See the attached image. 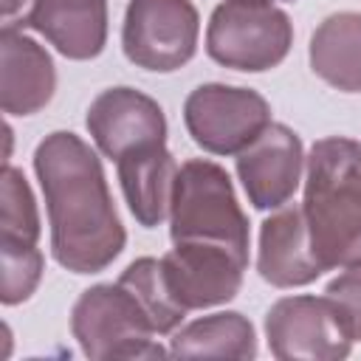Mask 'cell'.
Wrapping results in <instances>:
<instances>
[{
  "mask_svg": "<svg viewBox=\"0 0 361 361\" xmlns=\"http://www.w3.org/2000/svg\"><path fill=\"white\" fill-rule=\"evenodd\" d=\"M34 172L45 195L54 259L73 274L104 271L127 234L99 155L79 135L56 130L37 144Z\"/></svg>",
  "mask_w": 361,
  "mask_h": 361,
  "instance_id": "1",
  "label": "cell"
},
{
  "mask_svg": "<svg viewBox=\"0 0 361 361\" xmlns=\"http://www.w3.org/2000/svg\"><path fill=\"white\" fill-rule=\"evenodd\" d=\"M305 220L310 248L324 271L361 262V144L319 138L307 155Z\"/></svg>",
  "mask_w": 361,
  "mask_h": 361,
  "instance_id": "2",
  "label": "cell"
},
{
  "mask_svg": "<svg viewBox=\"0 0 361 361\" xmlns=\"http://www.w3.org/2000/svg\"><path fill=\"white\" fill-rule=\"evenodd\" d=\"M169 234L172 243H217L248 254V220L223 166L206 158L180 164L169 206Z\"/></svg>",
  "mask_w": 361,
  "mask_h": 361,
  "instance_id": "3",
  "label": "cell"
},
{
  "mask_svg": "<svg viewBox=\"0 0 361 361\" xmlns=\"http://www.w3.org/2000/svg\"><path fill=\"white\" fill-rule=\"evenodd\" d=\"M290 42V17L268 0H226L206 28V54L231 71H271L288 56Z\"/></svg>",
  "mask_w": 361,
  "mask_h": 361,
  "instance_id": "4",
  "label": "cell"
},
{
  "mask_svg": "<svg viewBox=\"0 0 361 361\" xmlns=\"http://www.w3.org/2000/svg\"><path fill=\"white\" fill-rule=\"evenodd\" d=\"M71 330L87 358H164L155 327L124 285L87 288L71 313Z\"/></svg>",
  "mask_w": 361,
  "mask_h": 361,
  "instance_id": "5",
  "label": "cell"
},
{
  "mask_svg": "<svg viewBox=\"0 0 361 361\" xmlns=\"http://www.w3.org/2000/svg\"><path fill=\"white\" fill-rule=\"evenodd\" d=\"M197 31L200 17L189 0H130L121 48L135 68L169 73L195 56Z\"/></svg>",
  "mask_w": 361,
  "mask_h": 361,
  "instance_id": "6",
  "label": "cell"
},
{
  "mask_svg": "<svg viewBox=\"0 0 361 361\" xmlns=\"http://www.w3.org/2000/svg\"><path fill=\"white\" fill-rule=\"evenodd\" d=\"M183 121L192 141L206 152L240 155L271 124V107L251 87L212 82L186 96Z\"/></svg>",
  "mask_w": 361,
  "mask_h": 361,
  "instance_id": "7",
  "label": "cell"
},
{
  "mask_svg": "<svg viewBox=\"0 0 361 361\" xmlns=\"http://www.w3.org/2000/svg\"><path fill=\"white\" fill-rule=\"evenodd\" d=\"M265 338L279 361H338L353 347L327 296H285L274 302L265 316Z\"/></svg>",
  "mask_w": 361,
  "mask_h": 361,
  "instance_id": "8",
  "label": "cell"
},
{
  "mask_svg": "<svg viewBox=\"0 0 361 361\" xmlns=\"http://www.w3.org/2000/svg\"><path fill=\"white\" fill-rule=\"evenodd\" d=\"M161 265L175 299L186 310H200L237 296L248 254L217 243H175Z\"/></svg>",
  "mask_w": 361,
  "mask_h": 361,
  "instance_id": "9",
  "label": "cell"
},
{
  "mask_svg": "<svg viewBox=\"0 0 361 361\" xmlns=\"http://www.w3.org/2000/svg\"><path fill=\"white\" fill-rule=\"evenodd\" d=\"M305 152L299 135L285 124H268L240 155L237 178L254 209L285 206L302 180Z\"/></svg>",
  "mask_w": 361,
  "mask_h": 361,
  "instance_id": "10",
  "label": "cell"
},
{
  "mask_svg": "<svg viewBox=\"0 0 361 361\" xmlns=\"http://www.w3.org/2000/svg\"><path fill=\"white\" fill-rule=\"evenodd\" d=\"M87 130L102 155H121L166 141V118L155 99L135 87H110L87 107Z\"/></svg>",
  "mask_w": 361,
  "mask_h": 361,
  "instance_id": "11",
  "label": "cell"
},
{
  "mask_svg": "<svg viewBox=\"0 0 361 361\" xmlns=\"http://www.w3.org/2000/svg\"><path fill=\"white\" fill-rule=\"evenodd\" d=\"M257 271L274 288H299L310 285L324 274L322 262L310 248L307 220L302 206H279L259 228V254Z\"/></svg>",
  "mask_w": 361,
  "mask_h": 361,
  "instance_id": "12",
  "label": "cell"
},
{
  "mask_svg": "<svg viewBox=\"0 0 361 361\" xmlns=\"http://www.w3.org/2000/svg\"><path fill=\"white\" fill-rule=\"evenodd\" d=\"M20 25L68 59H93L107 42V0H31Z\"/></svg>",
  "mask_w": 361,
  "mask_h": 361,
  "instance_id": "13",
  "label": "cell"
},
{
  "mask_svg": "<svg viewBox=\"0 0 361 361\" xmlns=\"http://www.w3.org/2000/svg\"><path fill=\"white\" fill-rule=\"evenodd\" d=\"M0 102L8 116H31L42 110L56 87V71L48 51L17 31L14 25H3L0 34Z\"/></svg>",
  "mask_w": 361,
  "mask_h": 361,
  "instance_id": "14",
  "label": "cell"
},
{
  "mask_svg": "<svg viewBox=\"0 0 361 361\" xmlns=\"http://www.w3.org/2000/svg\"><path fill=\"white\" fill-rule=\"evenodd\" d=\"M116 169L133 217L144 228L161 226L164 217L169 214L175 178H178L172 152L164 144L133 149L116 161Z\"/></svg>",
  "mask_w": 361,
  "mask_h": 361,
  "instance_id": "15",
  "label": "cell"
},
{
  "mask_svg": "<svg viewBox=\"0 0 361 361\" xmlns=\"http://www.w3.org/2000/svg\"><path fill=\"white\" fill-rule=\"evenodd\" d=\"M310 68L330 87L361 93V11H338L310 37Z\"/></svg>",
  "mask_w": 361,
  "mask_h": 361,
  "instance_id": "16",
  "label": "cell"
},
{
  "mask_svg": "<svg viewBox=\"0 0 361 361\" xmlns=\"http://www.w3.org/2000/svg\"><path fill=\"white\" fill-rule=\"evenodd\" d=\"M169 353L178 358H254V324L234 310L203 316L172 336Z\"/></svg>",
  "mask_w": 361,
  "mask_h": 361,
  "instance_id": "17",
  "label": "cell"
},
{
  "mask_svg": "<svg viewBox=\"0 0 361 361\" xmlns=\"http://www.w3.org/2000/svg\"><path fill=\"white\" fill-rule=\"evenodd\" d=\"M118 285H124L135 299L138 305L144 307L149 324L155 327L158 336H166L172 333L183 316L189 313L172 293L169 282H166V274H164V265L161 259H152V257H141L135 262H130L121 276H118Z\"/></svg>",
  "mask_w": 361,
  "mask_h": 361,
  "instance_id": "18",
  "label": "cell"
},
{
  "mask_svg": "<svg viewBox=\"0 0 361 361\" xmlns=\"http://www.w3.org/2000/svg\"><path fill=\"white\" fill-rule=\"evenodd\" d=\"M0 226L3 240L14 243H34L39 237V214L31 195V186L20 169L11 164L3 166V186H0Z\"/></svg>",
  "mask_w": 361,
  "mask_h": 361,
  "instance_id": "19",
  "label": "cell"
},
{
  "mask_svg": "<svg viewBox=\"0 0 361 361\" xmlns=\"http://www.w3.org/2000/svg\"><path fill=\"white\" fill-rule=\"evenodd\" d=\"M42 254L34 243L3 240V305L25 302L42 276Z\"/></svg>",
  "mask_w": 361,
  "mask_h": 361,
  "instance_id": "20",
  "label": "cell"
},
{
  "mask_svg": "<svg viewBox=\"0 0 361 361\" xmlns=\"http://www.w3.org/2000/svg\"><path fill=\"white\" fill-rule=\"evenodd\" d=\"M324 296L333 302L347 336L361 341V262L344 265V271L324 288Z\"/></svg>",
  "mask_w": 361,
  "mask_h": 361,
  "instance_id": "21",
  "label": "cell"
},
{
  "mask_svg": "<svg viewBox=\"0 0 361 361\" xmlns=\"http://www.w3.org/2000/svg\"><path fill=\"white\" fill-rule=\"evenodd\" d=\"M23 3H25V0H3V14H6V17H11Z\"/></svg>",
  "mask_w": 361,
  "mask_h": 361,
  "instance_id": "22",
  "label": "cell"
},
{
  "mask_svg": "<svg viewBox=\"0 0 361 361\" xmlns=\"http://www.w3.org/2000/svg\"><path fill=\"white\" fill-rule=\"evenodd\" d=\"M268 3H271V0H268ZM288 3H293V0H288Z\"/></svg>",
  "mask_w": 361,
  "mask_h": 361,
  "instance_id": "23",
  "label": "cell"
}]
</instances>
